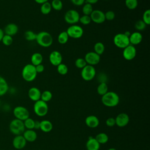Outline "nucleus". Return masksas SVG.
<instances>
[{
	"label": "nucleus",
	"mask_w": 150,
	"mask_h": 150,
	"mask_svg": "<svg viewBox=\"0 0 150 150\" xmlns=\"http://www.w3.org/2000/svg\"><path fill=\"white\" fill-rule=\"evenodd\" d=\"M35 40L39 46L43 47H49L52 46L53 39L50 33L46 31H42L36 34Z\"/></svg>",
	"instance_id": "2"
},
{
	"label": "nucleus",
	"mask_w": 150,
	"mask_h": 150,
	"mask_svg": "<svg viewBox=\"0 0 150 150\" xmlns=\"http://www.w3.org/2000/svg\"><path fill=\"white\" fill-rule=\"evenodd\" d=\"M43 61V56L41 53L36 52L32 54L30 57L31 64L36 66L39 64H42Z\"/></svg>",
	"instance_id": "25"
},
{
	"label": "nucleus",
	"mask_w": 150,
	"mask_h": 150,
	"mask_svg": "<svg viewBox=\"0 0 150 150\" xmlns=\"http://www.w3.org/2000/svg\"><path fill=\"white\" fill-rule=\"evenodd\" d=\"M49 59L50 63L53 66H57L62 63L63 57L62 54L59 51L54 50L50 53Z\"/></svg>",
	"instance_id": "15"
},
{
	"label": "nucleus",
	"mask_w": 150,
	"mask_h": 150,
	"mask_svg": "<svg viewBox=\"0 0 150 150\" xmlns=\"http://www.w3.org/2000/svg\"><path fill=\"white\" fill-rule=\"evenodd\" d=\"M96 75V70L94 66L87 64L81 71V78L87 81L92 80Z\"/></svg>",
	"instance_id": "7"
},
{
	"label": "nucleus",
	"mask_w": 150,
	"mask_h": 150,
	"mask_svg": "<svg viewBox=\"0 0 150 150\" xmlns=\"http://www.w3.org/2000/svg\"><path fill=\"white\" fill-rule=\"evenodd\" d=\"M87 64L90 66H95L98 64L100 62V56L94 52H89L87 53L84 56Z\"/></svg>",
	"instance_id": "11"
},
{
	"label": "nucleus",
	"mask_w": 150,
	"mask_h": 150,
	"mask_svg": "<svg viewBox=\"0 0 150 150\" xmlns=\"http://www.w3.org/2000/svg\"><path fill=\"white\" fill-rule=\"evenodd\" d=\"M9 129L10 132L15 135H22L25 130L23 121L16 118L12 120L9 123Z\"/></svg>",
	"instance_id": "4"
},
{
	"label": "nucleus",
	"mask_w": 150,
	"mask_h": 150,
	"mask_svg": "<svg viewBox=\"0 0 150 150\" xmlns=\"http://www.w3.org/2000/svg\"><path fill=\"white\" fill-rule=\"evenodd\" d=\"M90 16L91 21L97 24H101L105 21L104 12L101 10L94 9Z\"/></svg>",
	"instance_id": "13"
},
{
	"label": "nucleus",
	"mask_w": 150,
	"mask_h": 150,
	"mask_svg": "<svg viewBox=\"0 0 150 150\" xmlns=\"http://www.w3.org/2000/svg\"><path fill=\"white\" fill-rule=\"evenodd\" d=\"M40 129L44 132H49L53 129V124L51 121L44 120L40 121Z\"/></svg>",
	"instance_id": "23"
},
{
	"label": "nucleus",
	"mask_w": 150,
	"mask_h": 150,
	"mask_svg": "<svg viewBox=\"0 0 150 150\" xmlns=\"http://www.w3.org/2000/svg\"><path fill=\"white\" fill-rule=\"evenodd\" d=\"M104 1H108V0H104Z\"/></svg>",
	"instance_id": "53"
},
{
	"label": "nucleus",
	"mask_w": 150,
	"mask_h": 150,
	"mask_svg": "<svg viewBox=\"0 0 150 150\" xmlns=\"http://www.w3.org/2000/svg\"><path fill=\"white\" fill-rule=\"evenodd\" d=\"M107 150H117V149L115 148H110L108 149Z\"/></svg>",
	"instance_id": "52"
},
{
	"label": "nucleus",
	"mask_w": 150,
	"mask_h": 150,
	"mask_svg": "<svg viewBox=\"0 0 150 150\" xmlns=\"http://www.w3.org/2000/svg\"><path fill=\"white\" fill-rule=\"evenodd\" d=\"M115 125L119 127H124L128 125L129 121L128 115L125 112H121L115 118Z\"/></svg>",
	"instance_id": "14"
},
{
	"label": "nucleus",
	"mask_w": 150,
	"mask_h": 150,
	"mask_svg": "<svg viewBox=\"0 0 150 150\" xmlns=\"http://www.w3.org/2000/svg\"><path fill=\"white\" fill-rule=\"evenodd\" d=\"M48 105L47 103L39 100L35 102L33 105V110L35 113L39 117L45 116L48 112Z\"/></svg>",
	"instance_id": "6"
},
{
	"label": "nucleus",
	"mask_w": 150,
	"mask_h": 150,
	"mask_svg": "<svg viewBox=\"0 0 150 150\" xmlns=\"http://www.w3.org/2000/svg\"><path fill=\"white\" fill-rule=\"evenodd\" d=\"M80 14L75 9L68 10L64 16L65 22L70 25H75L79 22Z\"/></svg>",
	"instance_id": "9"
},
{
	"label": "nucleus",
	"mask_w": 150,
	"mask_h": 150,
	"mask_svg": "<svg viewBox=\"0 0 150 150\" xmlns=\"http://www.w3.org/2000/svg\"><path fill=\"white\" fill-rule=\"evenodd\" d=\"M40 121H35L34 129H40Z\"/></svg>",
	"instance_id": "47"
},
{
	"label": "nucleus",
	"mask_w": 150,
	"mask_h": 150,
	"mask_svg": "<svg viewBox=\"0 0 150 150\" xmlns=\"http://www.w3.org/2000/svg\"><path fill=\"white\" fill-rule=\"evenodd\" d=\"M23 137L26 141V142H32L36 141L38 137L37 133L33 129H26L25 130L22 134Z\"/></svg>",
	"instance_id": "21"
},
{
	"label": "nucleus",
	"mask_w": 150,
	"mask_h": 150,
	"mask_svg": "<svg viewBox=\"0 0 150 150\" xmlns=\"http://www.w3.org/2000/svg\"><path fill=\"white\" fill-rule=\"evenodd\" d=\"M74 64L77 68L82 69L84 67H85L87 65V63L84 58L79 57L75 60Z\"/></svg>",
	"instance_id": "38"
},
{
	"label": "nucleus",
	"mask_w": 150,
	"mask_h": 150,
	"mask_svg": "<svg viewBox=\"0 0 150 150\" xmlns=\"http://www.w3.org/2000/svg\"><path fill=\"white\" fill-rule=\"evenodd\" d=\"M25 39L28 41H33L36 40V33L30 30H26L24 33Z\"/></svg>",
	"instance_id": "34"
},
{
	"label": "nucleus",
	"mask_w": 150,
	"mask_h": 150,
	"mask_svg": "<svg viewBox=\"0 0 150 150\" xmlns=\"http://www.w3.org/2000/svg\"><path fill=\"white\" fill-rule=\"evenodd\" d=\"M66 32L69 38L79 39L83 35L84 30L82 27L75 24L70 25L66 30Z\"/></svg>",
	"instance_id": "8"
},
{
	"label": "nucleus",
	"mask_w": 150,
	"mask_h": 150,
	"mask_svg": "<svg viewBox=\"0 0 150 150\" xmlns=\"http://www.w3.org/2000/svg\"><path fill=\"white\" fill-rule=\"evenodd\" d=\"M105 15V20L111 21H112L115 16V14L114 11H108L105 13H104Z\"/></svg>",
	"instance_id": "43"
},
{
	"label": "nucleus",
	"mask_w": 150,
	"mask_h": 150,
	"mask_svg": "<svg viewBox=\"0 0 150 150\" xmlns=\"http://www.w3.org/2000/svg\"><path fill=\"white\" fill-rule=\"evenodd\" d=\"M98 1V0H85L86 3H88V4H90L91 5L96 4Z\"/></svg>",
	"instance_id": "48"
},
{
	"label": "nucleus",
	"mask_w": 150,
	"mask_h": 150,
	"mask_svg": "<svg viewBox=\"0 0 150 150\" xmlns=\"http://www.w3.org/2000/svg\"><path fill=\"white\" fill-rule=\"evenodd\" d=\"M21 74L23 79L27 82H31L33 81L38 74L35 66L31 63L27 64L23 67Z\"/></svg>",
	"instance_id": "3"
},
{
	"label": "nucleus",
	"mask_w": 150,
	"mask_h": 150,
	"mask_svg": "<svg viewBox=\"0 0 150 150\" xmlns=\"http://www.w3.org/2000/svg\"><path fill=\"white\" fill-rule=\"evenodd\" d=\"M85 123L88 127L91 128H95L98 126L100 124V121L96 116L91 115L87 116L86 118Z\"/></svg>",
	"instance_id": "19"
},
{
	"label": "nucleus",
	"mask_w": 150,
	"mask_h": 150,
	"mask_svg": "<svg viewBox=\"0 0 150 150\" xmlns=\"http://www.w3.org/2000/svg\"><path fill=\"white\" fill-rule=\"evenodd\" d=\"M25 128L27 129H33L35 125V120L29 117L23 121Z\"/></svg>",
	"instance_id": "36"
},
{
	"label": "nucleus",
	"mask_w": 150,
	"mask_h": 150,
	"mask_svg": "<svg viewBox=\"0 0 150 150\" xmlns=\"http://www.w3.org/2000/svg\"><path fill=\"white\" fill-rule=\"evenodd\" d=\"M35 69H36V71L37 73H41L43 72V71L45 70V67L42 63V64H39L36 66Z\"/></svg>",
	"instance_id": "46"
},
{
	"label": "nucleus",
	"mask_w": 150,
	"mask_h": 150,
	"mask_svg": "<svg viewBox=\"0 0 150 150\" xmlns=\"http://www.w3.org/2000/svg\"><path fill=\"white\" fill-rule=\"evenodd\" d=\"M19 30V28L18 25L13 23H10L7 24L4 30V33L11 36H15Z\"/></svg>",
	"instance_id": "18"
},
{
	"label": "nucleus",
	"mask_w": 150,
	"mask_h": 150,
	"mask_svg": "<svg viewBox=\"0 0 150 150\" xmlns=\"http://www.w3.org/2000/svg\"><path fill=\"white\" fill-rule=\"evenodd\" d=\"M69 36L66 32V31H62L61 32L57 37V40L58 42L61 45L66 44L69 40Z\"/></svg>",
	"instance_id": "30"
},
{
	"label": "nucleus",
	"mask_w": 150,
	"mask_h": 150,
	"mask_svg": "<svg viewBox=\"0 0 150 150\" xmlns=\"http://www.w3.org/2000/svg\"><path fill=\"white\" fill-rule=\"evenodd\" d=\"M13 114L15 118L23 121L29 117L28 110L26 107L21 105L16 106L13 108Z\"/></svg>",
	"instance_id": "10"
},
{
	"label": "nucleus",
	"mask_w": 150,
	"mask_h": 150,
	"mask_svg": "<svg viewBox=\"0 0 150 150\" xmlns=\"http://www.w3.org/2000/svg\"><path fill=\"white\" fill-rule=\"evenodd\" d=\"M28 95L29 98L33 101H36L39 100H40V96H41V91L40 90L36 87H32L30 88L28 92Z\"/></svg>",
	"instance_id": "17"
},
{
	"label": "nucleus",
	"mask_w": 150,
	"mask_h": 150,
	"mask_svg": "<svg viewBox=\"0 0 150 150\" xmlns=\"http://www.w3.org/2000/svg\"><path fill=\"white\" fill-rule=\"evenodd\" d=\"M124 33L126 36H127L128 37H129V36H130V35H131V33L129 31H128V30H127V31L125 32Z\"/></svg>",
	"instance_id": "51"
},
{
	"label": "nucleus",
	"mask_w": 150,
	"mask_h": 150,
	"mask_svg": "<svg viewBox=\"0 0 150 150\" xmlns=\"http://www.w3.org/2000/svg\"><path fill=\"white\" fill-rule=\"evenodd\" d=\"M105 124L109 127H112L115 125V120L114 118L110 117L108 118L105 121Z\"/></svg>",
	"instance_id": "44"
},
{
	"label": "nucleus",
	"mask_w": 150,
	"mask_h": 150,
	"mask_svg": "<svg viewBox=\"0 0 150 150\" xmlns=\"http://www.w3.org/2000/svg\"><path fill=\"white\" fill-rule=\"evenodd\" d=\"M105 51V46L103 43L101 42H98L94 45V52L101 56L104 53Z\"/></svg>",
	"instance_id": "28"
},
{
	"label": "nucleus",
	"mask_w": 150,
	"mask_h": 150,
	"mask_svg": "<svg viewBox=\"0 0 150 150\" xmlns=\"http://www.w3.org/2000/svg\"><path fill=\"white\" fill-rule=\"evenodd\" d=\"M51 6L52 8L54 9L55 11H60L63 8V2L61 0H52Z\"/></svg>",
	"instance_id": "35"
},
{
	"label": "nucleus",
	"mask_w": 150,
	"mask_h": 150,
	"mask_svg": "<svg viewBox=\"0 0 150 150\" xmlns=\"http://www.w3.org/2000/svg\"><path fill=\"white\" fill-rule=\"evenodd\" d=\"M142 21L147 25L150 24V10L146 9L145 10L142 15Z\"/></svg>",
	"instance_id": "40"
},
{
	"label": "nucleus",
	"mask_w": 150,
	"mask_h": 150,
	"mask_svg": "<svg viewBox=\"0 0 150 150\" xmlns=\"http://www.w3.org/2000/svg\"><path fill=\"white\" fill-rule=\"evenodd\" d=\"M93 10L94 9L91 4L88 3H85L83 4V6L82 7V12L83 15L90 16Z\"/></svg>",
	"instance_id": "32"
},
{
	"label": "nucleus",
	"mask_w": 150,
	"mask_h": 150,
	"mask_svg": "<svg viewBox=\"0 0 150 150\" xmlns=\"http://www.w3.org/2000/svg\"><path fill=\"white\" fill-rule=\"evenodd\" d=\"M1 42L5 46H11L13 43V38L12 36L5 34L2 39Z\"/></svg>",
	"instance_id": "39"
},
{
	"label": "nucleus",
	"mask_w": 150,
	"mask_h": 150,
	"mask_svg": "<svg viewBox=\"0 0 150 150\" xmlns=\"http://www.w3.org/2000/svg\"><path fill=\"white\" fill-rule=\"evenodd\" d=\"M137 55V50L135 46L132 45H129L123 49L122 56L126 60H133Z\"/></svg>",
	"instance_id": "12"
},
{
	"label": "nucleus",
	"mask_w": 150,
	"mask_h": 150,
	"mask_svg": "<svg viewBox=\"0 0 150 150\" xmlns=\"http://www.w3.org/2000/svg\"><path fill=\"white\" fill-rule=\"evenodd\" d=\"M146 26V25L142 21V20H138L137 21L134 25L135 29H137L138 31H142L144 30Z\"/></svg>",
	"instance_id": "42"
},
{
	"label": "nucleus",
	"mask_w": 150,
	"mask_h": 150,
	"mask_svg": "<svg viewBox=\"0 0 150 150\" xmlns=\"http://www.w3.org/2000/svg\"><path fill=\"white\" fill-rule=\"evenodd\" d=\"M101 102L106 107H114L120 102L118 95L114 91H108L101 97Z\"/></svg>",
	"instance_id": "1"
},
{
	"label": "nucleus",
	"mask_w": 150,
	"mask_h": 150,
	"mask_svg": "<svg viewBox=\"0 0 150 150\" xmlns=\"http://www.w3.org/2000/svg\"><path fill=\"white\" fill-rule=\"evenodd\" d=\"M95 139L100 144H104L108 141V136L104 132H100L96 136Z\"/></svg>",
	"instance_id": "27"
},
{
	"label": "nucleus",
	"mask_w": 150,
	"mask_h": 150,
	"mask_svg": "<svg viewBox=\"0 0 150 150\" xmlns=\"http://www.w3.org/2000/svg\"><path fill=\"white\" fill-rule=\"evenodd\" d=\"M26 142L22 135H15L12 140V145L16 149H21L26 146Z\"/></svg>",
	"instance_id": "16"
},
{
	"label": "nucleus",
	"mask_w": 150,
	"mask_h": 150,
	"mask_svg": "<svg viewBox=\"0 0 150 150\" xmlns=\"http://www.w3.org/2000/svg\"><path fill=\"white\" fill-rule=\"evenodd\" d=\"M142 40V35L139 32H134L131 33L129 36V41L130 45L133 46L139 45Z\"/></svg>",
	"instance_id": "20"
},
{
	"label": "nucleus",
	"mask_w": 150,
	"mask_h": 150,
	"mask_svg": "<svg viewBox=\"0 0 150 150\" xmlns=\"http://www.w3.org/2000/svg\"><path fill=\"white\" fill-rule=\"evenodd\" d=\"M0 105H1V101H0Z\"/></svg>",
	"instance_id": "54"
},
{
	"label": "nucleus",
	"mask_w": 150,
	"mask_h": 150,
	"mask_svg": "<svg viewBox=\"0 0 150 150\" xmlns=\"http://www.w3.org/2000/svg\"><path fill=\"white\" fill-rule=\"evenodd\" d=\"M52 6L51 4L49 2H46L45 3H43L41 5L40 10L42 14L43 15H47L50 13L52 11Z\"/></svg>",
	"instance_id": "29"
},
{
	"label": "nucleus",
	"mask_w": 150,
	"mask_h": 150,
	"mask_svg": "<svg viewBox=\"0 0 150 150\" xmlns=\"http://www.w3.org/2000/svg\"><path fill=\"white\" fill-rule=\"evenodd\" d=\"M34 1L37 4H40V5H42V4L45 3L46 2H48V0H34Z\"/></svg>",
	"instance_id": "49"
},
{
	"label": "nucleus",
	"mask_w": 150,
	"mask_h": 150,
	"mask_svg": "<svg viewBox=\"0 0 150 150\" xmlns=\"http://www.w3.org/2000/svg\"><path fill=\"white\" fill-rule=\"evenodd\" d=\"M138 0H125V5L126 7L130 10L136 9L138 6Z\"/></svg>",
	"instance_id": "33"
},
{
	"label": "nucleus",
	"mask_w": 150,
	"mask_h": 150,
	"mask_svg": "<svg viewBox=\"0 0 150 150\" xmlns=\"http://www.w3.org/2000/svg\"><path fill=\"white\" fill-rule=\"evenodd\" d=\"M79 22L83 25H87L91 23V20L90 16L83 15L80 16Z\"/></svg>",
	"instance_id": "41"
},
{
	"label": "nucleus",
	"mask_w": 150,
	"mask_h": 150,
	"mask_svg": "<svg viewBox=\"0 0 150 150\" xmlns=\"http://www.w3.org/2000/svg\"><path fill=\"white\" fill-rule=\"evenodd\" d=\"M108 91V87L105 82H101L97 86V92L99 95L103 96Z\"/></svg>",
	"instance_id": "26"
},
{
	"label": "nucleus",
	"mask_w": 150,
	"mask_h": 150,
	"mask_svg": "<svg viewBox=\"0 0 150 150\" xmlns=\"http://www.w3.org/2000/svg\"><path fill=\"white\" fill-rule=\"evenodd\" d=\"M68 67L67 65L64 63H60L57 66V71L60 75H66L68 73Z\"/></svg>",
	"instance_id": "37"
},
{
	"label": "nucleus",
	"mask_w": 150,
	"mask_h": 150,
	"mask_svg": "<svg viewBox=\"0 0 150 150\" xmlns=\"http://www.w3.org/2000/svg\"><path fill=\"white\" fill-rule=\"evenodd\" d=\"M9 90V86L5 79L0 76V97L4 96Z\"/></svg>",
	"instance_id": "24"
},
{
	"label": "nucleus",
	"mask_w": 150,
	"mask_h": 150,
	"mask_svg": "<svg viewBox=\"0 0 150 150\" xmlns=\"http://www.w3.org/2000/svg\"><path fill=\"white\" fill-rule=\"evenodd\" d=\"M100 144L97 141L95 138L90 137L86 142L87 150H99Z\"/></svg>",
	"instance_id": "22"
},
{
	"label": "nucleus",
	"mask_w": 150,
	"mask_h": 150,
	"mask_svg": "<svg viewBox=\"0 0 150 150\" xmlns=\"http://www.w3.org/2000/svg\"><path fill=\"white\" fill-rule=\"evenodd\" d=\"M70 1L76 6H81L85 2V0H70Z\"/></svg>",
	"instance_id": "45"
},
{
	"label": "nucleus",
	"mask_w": 150,
	"mask_h": 150,
	"mask_svg": "<svg viewBox=\"0 0 150 150\" xmlns=\"http://www.w3.org/2000/svg\"><path fill=\"white\" fill-rule=\"evenodd\" d=\"M113 42L115 46L122 49L130 45L129 37L126 36L124 33L116 34L114 36Z\"/></svg>",
	"instance_id": "5"
},
{
	"label": "nucleus",
	"mask_w": 150,
	"mask_h": 150,
	"mask_svg": "<svg viewBox=\"0 0 150 150\" xmlns=\"http://www.w3.org/2000/svg\"><path fill=\"white\" fill-rule=\"evenodd\" d=\"M4 35H5V33H4V30H2L1 28H0V42H1L2 39Z\"/></svg>",
	"instance_id": "50"
},
{
	"label": "nucleus",
	"mask_w": 150,
	"mask_h": 150,
	"mask_svg": "<svg viewBox=\"0 0 150 150\" xmlns=\"http://www.w3.org/2000/svg\"><path fill=\"white\" fill-rule=\"evenodd\" d=\"M52 97H53V95L51 91H50L49 90H45V91H43L42 93H41L40 100L47 103L52 100Z\"/></svg>",
	"instance_id": "31"
}]
</instances>
